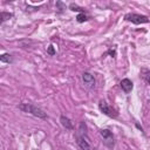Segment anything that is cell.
<instances>
[{"instance_id": "cell-17", "label": "cell", "mask_w": 150, "mask_h": 150, "mask_svg": "<svg viewBox=\"0 0 150 150\" xmlns=\"http://www.w3.org/2000/svg\"><path fill=\"white\" fill-rule=\"evenodd\" d=\"M135 125H136V128H137V129H139V130H141L142 132H144V131H143V128H142V127H141V125H139L138 123H135Z\"/></svg>"}, {"instance_id": "cell-4", "label": "cell", "mask_w": 150, "mask_h": 150, "mask_svg": "<svg viewBox=\"0 0 150 150\" xmlns=\"http://www.w3.org/2000/svg\"><path fill=\"white\" fill-rule=\"evenodd\" d=\"M98 109H100L104 115H107V116H109V117H116V116H117V112H116L114 109H111V108L108 105V103H107L105 101H103V100H101V101L98 102Z\"/></svg>"}, {"instance_id": "cell-12", "label": "cell", "mask_w": 150, "mask_h": 150, "mask_svg": "<svg viewBox=\"0 0 150 150\" xmlns=\"http://www.w3.org/2000/svg\"><path fill=\"white\" fill-rule=\"evenodd\" d=\"M13 16V14L12 13H7V12H1V15H0V22L2 23V22H5L6 20H8V19H11Z\"/></svg>"}, {"instance_id": "cell-14", "label": "cell", "mask_w": 150, "mask_h": 150, "mask_svg": "<svg viewBox=\"0 0 150 150\" xmlns=\"http://www.w3.org/2000/svg\"><path fill=\"white\" fill-rule=\"evenodd\" d=\"M69 8H70V11H73V12H81V13H83V12H82V8L79 7L76 4H70V5H69Z\"/></svg>"}, {"instance_id": "cell-15", "label": "cell", "mask_w": 150, "mask_h": 150, "mask_svg": "<svg viewBox=\"0 0 150 150\" xmlns=\"http://www.w3.org/2000/svg\"><path fill=\"white\" fill-rule=\"evenodd\" d=\"M47 53H48L49 55H52V56H53V55H55V53H56V52H55V48H54V46H53V45H49V46H48V48H47Z\"/></svg>"}, {"instance_id": "cell-2", "label": "cell", "mask_w": 150, "mask_h": 150, "mask_svg": "<svg viewBox=\"0 0 150 150\" xmlns=\"http://www.w3.org/2000/svg\"><path fill=\"white\" fill-rule=\"evenodd\" d=\"M124 19L127 21H130L135 25H141V23H148L150 20L148 16L145 15H141V14H135V13H128L124 15Z\"/></svg>"}, {"instance_id": "cell-13", "label": "cell", "mask_w": 150, "mask_h": 150, "mask_svg": "<svg viewBox=\"0 0 150 150\" xmlns=\"http://www.w3.org/2000/svg\"><path fill=\"white\" fill-rule=\"evenodd\" d=\"M76 21H77V22H80V23H82V22L87 21V15H86L84 13H80V14L76 16Z\"/></svg>"}, {"instance_id": "cell-16", "label": "cell", "mask_w": 150, "mask_h": 150, "mask_svg": "<svg viewBox=\"0 0 150 150\" xmlns=\"http://www.w3.org/2000/svg\"><path fill=\"white\" fill-rule=\"evenodd\" d=\"M56 6L59 7V9H60V11H62V9H64V8H66V6H64L61 1H57V2H56Z\"/></svg>"}, {"instance_id": "cell-1", "label": "cell", "mask_w": 150, "mask_h": 150, "mask_svg": "<svg viewBox=\"0 0 150 150\" xmlns=\"http://www.w3.org/2000/svg\"><path fill=\"white\" fill-rule=\"evenodd\" d=\"M19 109L23 112H28V114H32L33 116L35 117H39V118H47V114L40 109L39 107L34 105V104H30V103H21L19 104Z\"/></svg>"}, {"instance_id": "cell-5", "label": "cell", "mask_w": 150, "mask_h": 150, "mask_svg": "<svg viewBox=\"0 0 150 150\" xmlns=\"http://www.w3.org/2000/svg\"><path fill=\"white\" fill-rule=\"evenodd\" d=\"M75 139H76V143H77V145L80 146V149H81V150H91V145L89 144V142H88L87 137H84V136H81V135L76 134Z\"/></svg>"}, {"instance_id": "cell-18", "label": "cell", "mask_w": 150, "mask_h": 150, "mask_svg": "<svg viewBox=\"0 0 150 150\" xmlns=\"http://www.w3.org/2000/svg\"><path fill=\"white\" fill-rule=\"evenodd\" d=\"M109 54L112 55V56H115V50H109Z\"/></svg>"}, {"instance_id": "cell-10", "label": "cell", "mask_w": 150, "mask_h": 150, "mask_svg": "<svg viewBox=\"0 0 150 150\" xmlns=\"http://www.w3.org/2000/svg\"><path fill=\"white\" fill-rule=\"evenodd\" d=\"M77 134H79V135H81V136L87 137V125H86V123H84V122H81V123H80V127H79V131H77Z\"/></svg>"}, {"instance_id": "cell-11", "label": "cell", "mask_w": 150, "mask_h": 150, "mask_svg": "<svg viewBox=\"0 0 150 150\" xmlns=\"http://www.w3.org/2000/svg\"><path fill=\"white\" fill-rule=\"evenodd\" d=\"M0 61L4 62V63H11V62L13 61V59H12V55L5 53V54H2V55L0 56Z\"/></svg>"}, {"instance_id": "cell-6", "label": "cell", "mask_w": 150, "mask_h": 150, "mask_svg": "<svg viewBox=\"0 0 150 150\" xmlns=\"http://www.w3.org/2000/svg\"><path fill=\"white\" fill-rule=\"evenodd\" d=\"M82 81L86 84V87H88V88H94L95 87V83H96L95 77L90 73H88V71H84L82 74Z\"/></svg>"}, {"instance_id": "cell-8", "label": "cell", "mask_w": 150, "mask_h": 150, "mask_svg": "<svg viewBox=\"0 0 150 150\" xmlns=\"http://www.w3.org/2000/svg\"><path fill=\"white\" fill-rule=\"evenodd\" d=\"M60 122H61V124H62L67 130H73V129H74V125H73L71 121H70L67 116L61 115V117H60Z\"/></svg>"}, {"instance_id": "cell-7", "label": "cell", "mask_w": 150, "mask_h": 150, "mask_svg": "<svg viewBox=\"0 0 150 150\" xmlns=\"http://www.w3.org/2000/svg\"><path fill=\"white\" fill-rule=\"evenodd\" d=\"M120 86H121L122 90H123L125 94H129V93L132 90V87H134L131 80H129V79H123V80L120 82Z\"/></svg>"}, {"instance_id": "cell-3", "label": "cell", "mask_w": 150, "mask_h": 150, "mask_svg": "<svg viewBox=\"0 0 150 150\" xmlns=\"http://www.w3.org/2000/svg\"><path fill=\"white\" fill-rule=\"evenodd\" d=\"M100 135L103 139V143L105 146L112 149L114 145H115V142H114V136H112V132L109 130V129H102L100 130Z\"/></svg>"}, {"instance_id": "cell-9", "label": "cell", "mask_w": 150, "mask_h": 150, "mask_svg": "<svg viewBox=\"0 0 150 150\" xmlns=\"http://www.w3.org/2000/svg\"><path fill=\"white\" fill-rule=\"evenodd\" d=\"M141 76H142V79H143L148 84H150V70H149V69L142 68V69H141Z\"/></svg>"}]
</instances>
